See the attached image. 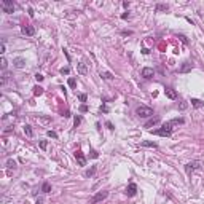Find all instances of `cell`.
Instances as JSON below:
<instances>
[{
    "label": "cell",
    "mask_w": 204,
    "mask_h": 204,
    "mask_svg": "<svg viewBox=\"0 0 204 204\" xmlns=\"http://www.w3.org/2000/svg\"><path fill=\"white\" fill-rule=\"evenodd\" d=\"M183 123H185L183 118H174V120H171V121H166L159 129L153 131V134L161 136V137H171L172 131H174V126H178V124H183Z\"/></svg>",
    "instance_id": "obj_1"
},
{
    "label": "cell",
    "mask_w": 204,
    "mask_h": 204,
    "mask_svg": "<svg viewBox=\"0 0 204 204\" xmlns=\"http://www.w3.org/2000/svg\"><path fill=\"white\" fill-rule=\"evenodd\" d=\"M203 167V163L199 161V159H194V161H190L185 164V172H187L188 175H191L194 171H198V169Z\"/></svg>",
    "instance_id": "obj_2"
},
{
    "label": "cell",
    "mask_w": 204,
    "mask_h": 204,
    "mask_svg": "<svg viewBox=\"0 0 204 204\" xmlns=\"http://www.w3.org/2000/svg\"><path fill=\"white\" fill-rule=\"evenodd\" d=\"M136 115L140 118H148V116H153V108L147 107V105H139L136 108Z\"/></svg>",
    "instance_id": "obj_3"
},
{
    "label": "cell",
    "mask_w": 204,
    "mask_h": 204,
    "mask_svg": "<svg viewBox=\"0 0 204 204\" xmlns=\"http://www.w3.org/2000/svg\"><path fill=\"white\" fill-rule=\"evenodd\" d=\"M0 8L3 10V13H13L14 11V3H13V0H2L0 2Z\"/></svg>",
    "instance_id": "obj_4"
},
{
    "label": "cell",
    "mask_w": 204,
    "mask_h": 204,
    "mask_svg": "<svg viewBox=\"0 0 204 204\" xmlns=\"http://www.w3.org/2000/svg\"><path fill=\"white\" fill-rule=\"evenodd\" d=\"M107 198H108V191H99V193H96L91 198V204H99L104 199H107Z\"/></svg>",
    "instance_id": "obj_5"
},
{
    "label": "cell",
    "mask_w": 204,
    "mask_h": 204,
    "mask_svg": "<svg viewBox=\"0 0 204 204\" xmlns=\"http://www.w3.org/2000/svg\"><path fill=\"white\" fill-rule=\"evenodd\" d=\"M21 32L24 35H27V37H32V35L35 34V27H34V26H27V24H26V26H22V27H21Z\"/></svg>",
    "instance_id": "obj_6"
},
{
    "label": "cell",
    "mask_w": 204,
    "mask_h": 204,
    "mask_svg": "<svg viewBox=\"0 0 204 204\" xmlns=\"http://www.w3.org/2000/svg\"><path fill=\"white\" fill-rule=\"evenodd\" d=\"M191 69H193V64H191L190 61H185V62L182 64V67L178 69V72L180 73H188V72H191Z\"/></svg>",
    "instance_id": "obj_7"
},
{
    "label": "cell",
    "mask_w": 204,
    "mask_h": 204,
    "mask_svg": "<svg viewBox=\"0 0 204 204\" xmlns=\"http://www.w3.org/2000/svg\"><path fill=\"white\" fill-rule=\"evenodd\" d=\"M153 75H155V70H153L152 67H143L142 69V76L143 78L150 80V78H153Z\"/></svg>",
    "instance_id": "obj_8"
},
{
    "label": "cell",
    "mask_w": 204,
    "mask_h": 204,
    "mask_svg": "<svg viewBox=\"0 0 204 204\" xmlns=\"http://www.w3.org/2000/svg\"><path fill=\"white\" fill-rule=\"evenodd\" d=\"M75 159L78 161L80 166H86V158H85V155H83L80 150H76V152H75Z\"/></svg>",
    "instance_id": "obj_9"
},
{
    "label": "cell",
    "mask_w": 204,
    "mask_h": 204,
    "mask_svg": "<svg viewBox=\"0 0 204 204\" xmlns=\"http://www.w3.org/2000/svg\"><path fill=\"white\" fill-rule=\"evenodd\" d=\"M124 193H126L128 196H134V194L137 193V185L136 183H129L126 187V191H124Z\"/></svg>",
    "instance_id": "obj_10"
},
{
    "label": "cell",
    "mask_w": 204,
    "mask_h": 204,
    "mask_svg": "<svg viewBox=\"0 0 204 204\" xmlns=\"http://www.w3.org/2000/svg\"><path fill=\"white\" fill-rule=\"evenodd\" d=\"M13 65H14L16 69H22V67L26 65V59L24 57H16V59L13 61Z\"/></svg>",
    "instance_id": "obj_11"
},
{
    "label": "cell",
    "mask_w": 204,
    "mask_h": 204,
    "mask_svg": "<svg viewBox=\"0 0 204 204\" xmlns=\"http://www.w3.org/2000/svg\"><path fill=\"white\" fill-rule=\"evenodd\" d=\"M164 94H166V97H169V99H177V92H175V89H172V88H166L164 89Z\"/></svg>",
    "instance_id": "obj_12"
},
{
    "label": "cell",
    "mask_w": 204,
    "mask_h": 204,
    "mask_svg": "<svg viewBox=\"0 0 204 204\" xmlns=\"http://www.w3.org/2000/svg\"><path fill=\"white\" fill-rule=\"evenodd\" d=\"M76 70H78L80 75H86V73H88V65H86L85 62H78V65H76Z\"/></svg>",
    "instance_id": "obj_13"
},
{
    "label": "cell",
    "mask_w": 204,
    "mask_h": 204,
    "mask_svg": "<svg viewBox=\"0 0 204 204\" xmlns=\"http://www.w3.org/2000/svg\"><path fill=\"white\" fill-rule=\"evenodd\" d=\"M191 105H193L194 108H201V107H204V102L201 101V99H191Z\"/></svg>",
    "instance_id": "obj_14"
},
{
    "label": "cell",
    "mask_w": 204,
    "mask_h": 204,
    "mask_svg": "<svg viewBox=\"0 0 204 204\" xmlns=\"http://www.w3.org/2000/svg\"><path fill=\"white\" fill-rule=\"evenodd\" d=\"M156 123H159V118H158V116H155V118H152L150 121H147V123H145V128H152V126H155Z\"/></svg>",
    "instance_id": "obj_15"
},
{
    "label": "cell",
    "mask_w": 204,
    "mask_h": 204,
    "mask_svg": "<svg viewBox=\"0 0 204 204\" xmlns=\"http://www.w3.org/2000/svg\"><path fill=\"white\" fill-rule=\"evenodd\" d=\"M155 10H156V13H159V11H166V10H169V6L166 5V3H158Z\"/></svg>",
    "instance_id": "obj_16"
},
{
    "label": "cell",
    "mask_w": 204,
    "mask_h": 204,
    "mask_svg": "<svg viewBox=\"0 0 204 204\" xmlns=\"http://www.w3.org/2000/svg\"><path fill=\"white\" fill-rule=\"evenodd\" d=\"M140 145H142V147H152V148H156V147H158V143H156V142H148V140H143V142H140Z\"/></svg>",
    "instance_id": "obj_17"
},
{
    "label": "cell",
    "mask_w": 204,
    "mask_h": 204,
    "mask_svg": "<svg viewBox=\"0 0 204 204\" xmlns=\"http://www.w3.org/2000/svg\"><path fill=\"white\" fill-rule=\"evenodd\" d=\"M101 76L104 80H108V81H110V80H113V73H112V72H101Z\"/></svg>",
    "instance_id": "obj_18"
},
{
    "label": "cell",
    "mask_w": 204,
    "mask_h": 204,
    "mask_svg": "<svg viewBox=\"0 0 204 204\" xmlns=\"http://www.w3.org/2000/svg\"><path fill=\"white\" fill-rule=\"evenodd\" d=\"M24 134H26L27 137H32V136H34V131H32V126L26 124V126H24Z\"/></svg>",
    "instance_id": "obj_19"
},
{
    "label": "cell",
    "mask_w": 204,
    "mask_h": 204,
    "mask_svg": "<svg viewBox=\"0 0 204 204\" xmlns=\"http://www.w3.org/2000/svg\"><path fill=\"white\" fill-rule=\"evenodd\" d=\"M41 191H43V193H50V191H51V185L48 183V182H45V183L41 185Z\"/></svg>",
    "instance_id": "obj_20"
},
{
    "label": "cell",
    "mask_w": 204,
    "mask_h": 204,
    "mask_svg": "<svg viewBox=\"0 0 204 204\" xmlns=\"http://www.w3.org/2000/svg\"><path fill=\"white\" fill-rule=\"evenodd\" d=\"M43 94V88L41 86H35L34 88V96H41Z\"/></svg>",
    "instance_id": "obj_21"
},
{
    "label": "cell",
    "mask_w": 204,
    "mask_h": 204,
    "mask_svg": "<svg viewBox=\"0 0 204 204\" xmlns=\"http://www.w3.org/2000/svg\"><path fill=\"white\" fill-rule=\"evenodd\" d=\"M96 171H97V169H96V166H92V167L91 169H88V171H86V177H91V175H94L96 174Z\"/></svg>",
    "instance_id": "obj_22"
},
{
    "label": "cell",
    "mask_w": 204,
    "mask_h": 204,
    "mask_svg": "<svg viewBox=\"0 0 204 204\" xmlns=\"http://www.w3.org/2000/svg\"><path fill=\"white\" fill-rule=\"evenodd\" d=\"M6 65H8V61H6L5 57H2V59H0V67H2V70H5Z\"/></svg>",
    "instance_id": "obj_23"
},
{
    "label": "cell",
    "mask_w": 204,
    "mask_h": 204,
    "mask_svg": "<svg viewBox=\"0 0 204 204\" xmlns=\"http://www.w3.org/2000/svg\"><path fill=\"white\" fill-rule=\"evenodd\" d=\"M8 78H10V73L8 72H3V75H2V85H5V83L8 81Z\"/></svg>",
    "instance_id": "obj_24"
},
{
    "label": "cell",
    "mask_w": 204,
    "mask_h": 204,
    "mask_svg": "<svg viewBox=\"0 0 204 204\" xmlns=\"http://www.w3.org/2000/svg\"><path fill=\"white\" fill-rule=\"evenodd\" d=\"M6 166H8V169H14V167H16V161H13V159H8Z\"/></svg>",
    "instance_id": "obj_25"
},
{
    "label": "cell",
    "mask_w": 204,
    "mask_h": 204,
    "mask_svg": "<svg viewBox=\"0 0 204 204\" xmlns=\"http://www.w3.org/2000/svg\"><path fill=\"white\" fill-rule=\"evenodd\" d=\"M67 83H69L70 88H75V86H76V80L75 78H69V81H67Z\"/></svg>",
    "instance_id": "obj_26"
},
{
    "label": "cell",
    "mask_w": 204,
    "mask_h": 204,
    "mask_svg": "<svg viewBox=\"0 0 204 204\" xmlns=\"http://www.w3.org/2000/svg\"><path fill=\"white\" fill-rule=\"evenodd\" d=\"M46 147H48V140H40V148L46 150Z\"/></svg>",
    "instance_id": "obj_27"
},
{
    "label": "cell",
    "mask_w": 204,
    "mask_h": 204,
    "mask_svg": "<svg viewBox=\"0 0 204 204\" xmlns=\"http://www.w3.org/2000/svg\"><path fill=\"white\" fill-rule=\"evenodd\" d=\"M61 73H62V75H69L70 69H69V67H62V69H61Z\"/></svg>",
    "instance_id": "obj_28"
},
{
    "label": "cell",
    "mask_w": 204,
    "mask_h": 204,
    "mask_svg": "<svg viewBox=\"0 0 204 204\" xmlns=\"http://www.w3.org/2000/svg\"><path fill=\"white\" fill-rule=\"evenodd\" d=\"M48 137H51V139H57V134L56 132H54V131H48Z\"/></svg>",
    "instance_id": "obj_29"
},
{
    "label": "cell",
    "mask_w": 204,
    "mask_h": 204,
    "mask_svg": "<svg viewBox=\"0 0 204 204\" xmlns=\"http://www.w3.org/2000/svg\"><path fill=\"white\" fill-rule=\"evenodd\" d=\"M80 123H81V116H75V118H73V124H75V128L78 126Z\"/></svg>",
    "instance_id": "obj_30"
},
{
    "label": "cell",
    "mask_w": 204,
    "mask_h": 204,
    "mask_svg": "<svg viewBox=\"0 0 204 204\" xmlns=\"http://www.w3.org/2000/svg\"><path fill=\"white\" fill-rule=\"evenodd\" d=\"M89 156H91V158H99V153L97 152H96V150H91V152H89Z\"/></svg>",
    "instance_id": "obj_31"
},
{
    "label": "cell",
    "mask_w": 204,
    "mask_h": 204,
    "mask_svg": "<svg viewBox=\"0 0 204 204\" xmlns=\"http://www.w3.org/2000/svg\"><path fill=\"white\" fill-rule=\"evenodd\" d=\"M187 107H188V104H187V102H180V105H178V108H180V110H185Z\"/></svg>",
    "instance_id": "obj_32"
},
{
    "label": "cell",
    "mask_w": 204,
    "mask_h": 204,
    "mask_svg": "<svg viewBox=\"0 0 204 204\" xmlns=\"http://www.w3.org/2000/svg\"><path fill=\"white\" fill-rule=\"evenodd\" d=\"M78 99H80V101H81V102H86V99H88V96H86V94H80V96H78Z\"/></svg>",
    "instance_id": "obj_33"
},
{
    "label": "cell",
    "mask_w": 204,
    "mask_h": 204,
    "mask_svg": "<svg viewBox=\"0 0 204 204\" xmlns=\"http://www.w3.org/2000/svg\"><path fill=\"white\" fill-rule=\"evenodd\" d=\"M43 78H45V76L41 75V73H37V75H35V80H37V81H41Z\"/></svg>",
    "instance_id": "obj_34"
},
{
    "label": "cell",
    "mask_w": 204,
    "mask_h": 204,
    "mask_svg": "<svg viewBox=\"0 0 204 204\" xmlns=\"http://www.w3.org/2000/svg\"><path fill=\"white\" fill-rule=\"evenodd\" d=\"M80 112H81V113H85V112H88V107H86V105L83 104L81 107H80Z\"/></svg>",
    "instance_id": "obj_35"
},
{
    "label": "cell",
    "mask_w": 204,
    "mask_h": 204,
    "mask_svg": "<svg viewBox=\"0 0 204 204\" xmlns=\"http://www.w3.org/2000/svg\"><path fill=\"white\" fill-rule=\"evenodd\" d=\"M121 34H123V35H132V32H131V30H123Z\"/></svg>",
    "instance_id": "obj_36"
},
{
    "label": "cell",
    "mask_w": 204,
    "mask_h": 204,
    "mask_svg": "<svg viewBox=\"0 0 204 204\" xmlns=\"http://www.w3.org/2000/svg\"><path fill=\"white\" fill-rule=\"evenodd\" d=\"M123 6L124 8H129V2H123Z\"/></svg>",
    "instance_id": "obj_37"
},
{
    "label": "cell",
    "mask_w": 204,
    "mask_h": 204,
    "mask_svg": "<svg viewBox=\"0 0 204 204\" xmlns=\"http://www.w3.org/2000/svg\"><path fill=\"white\" fill-rule=\"evenodd\" d=\"M35 204H43V199H41V198H38V199H37V203H35Z\"/></svg>",
    "instance_id": "obj_38"
}]
</instances>
